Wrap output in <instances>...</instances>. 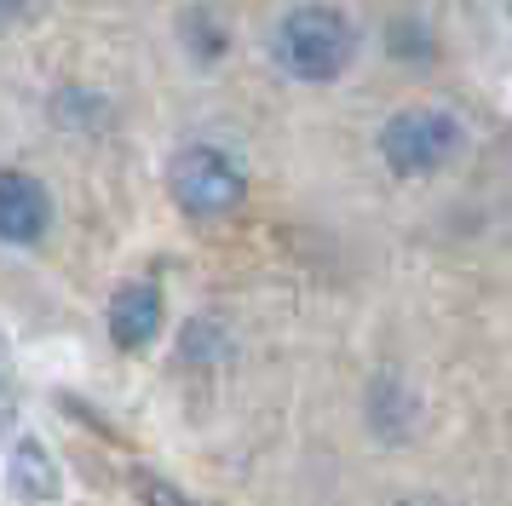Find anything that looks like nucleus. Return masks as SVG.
Masks as SVG:
<instances>
[{
	"instance_id": "nucleus-1",
	"label": "nucleus",
	"mask_w": 512,
	"mask_h": 506,
	"mask_svg": "<svg viewBox=\"0 0 512 506\" xmlns=\"http://www.w3.org/2000/svg\"><path fill=\"white\" fill-rule=\"evenodd\" d=\"M357 52V29L334 6H294L277 29V58L300 81H334Z\"/></svg>"
},
{
	"instance_id": "nucleus-2",
	"label": "nucleus",
	"mask_w": 512,
	"mask_h": 506,
	"mask_svg": "<svg viewBox=\"0 0 512 506\" xmlns=\"http://www.w3.org/2000/svg\"><path fill=\"white\" fill-rule=\"evenodd\" d=\"M380 156L392 173H438L461 156V121L449 110H432V104H415V110H397L380 133Z\"/></svg>"
},
{
	"instance_id": "nucleus-3",
	"label": "nucleus",
	"mask_w": 512,
	"mask_h": 506,
	"mask_svg": "<svg viewBox=\"0 0 512 506\" xmlns=\"http://www.w3.org/2000/svg\"><path fill=\"white\" fill-rule=\"evenodd\" d=\"M167 190L173 202L196 213V219H219L242 202V167L213 144H185L179 156L167 161Z\"/></svg>"
},
{
	"instance_id": "nucleus-4",
	"label": "nucleus",
	"mask_w": 512,
	"mask_h": 506,
	"mask_svg": "<svg viewBox=\"0 0 512 506\" xmlns=\"http://www.w3.org/2000/svg\"><path fill=\"white\" fill-rule=\"evenodd\" d=\"M52 219V202L35 173H0V242H41Z\"/></svg>"
},
{
	"instance_id": "nucleus-5",
	"label": "nucleus",
	"mask_w": 512,
	"mask_h": 506,
	"mask_svg": "<svg viewBox=\"0 0 512 506\" xmlns=\"http://www.w3.org/2000/svg\"><path fill=\"white\" fill-rule=\"evenodd\" d=\"M162 328V288L156 282H121L110 299V340L121 351H144Z\"/></svg>"
},
{
	"instance_id": "nucleus-6",
	"label": "nucleus",
	"mask_w": 512,
	"mask_h": 506,
	"mask_svg": "<svg viewBox=\"0 0 512 506\" xmlns=\"http://www.w3.org/2000/svg\"><path fill=\"white\" fill-rule=\"evenodd\" d=\"M6 483H12V495L29 501V506L58 501V466H52V455L35 437H18V443H12V455H6Z\"/></svg>"
},
{
	"instance_id": "nucleus-7",
	"label": "nucleus",
	"mask_w": 512,
	"mask_h": 506,
	"mask_svg": "<svg viewBox=\"0 0 512 506\" xmlns=\"http://www.w3.org/2000/svg\"><path fill=\"white\" fill-rule=\"evenodd\" d=\"M139 495H144V506H190V495H179L162 478H139Z\"/></svg>"
}]
</instances>
